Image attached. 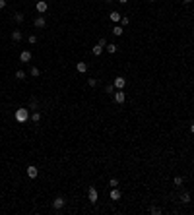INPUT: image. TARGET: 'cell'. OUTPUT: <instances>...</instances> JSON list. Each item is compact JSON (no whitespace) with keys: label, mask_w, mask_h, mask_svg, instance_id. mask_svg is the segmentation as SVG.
I'll return each instance as SVG.
<instances>
[{"label":"cell","mask_w":194,"mask_h":215,"mask_svg":"<svg viewBox=\"0 0 194 215\" xmlns=\"http://www.w3.org/2000/svg\"><path fill=\"white\" fill-rule=\"evenodd\" d=\"M103 49H105V47H101V45L97 43L95 47L91 49V52H93V54H95V56H101V54H103Z\"/></svg>","instance_id":"9a60e30c"},{"label":"cell","mask_w":194,"mask_h":215,"mask_svg":"<svg viewBox=\"0 0 194 215\" xmlns=\"http://www.w3.org/2000/svg\"><path fill=\"white\" fill-rule=\"evenodd\" d=\"M88 84H89V87H97V80H95V78H89Z\"/></svg>","instance_id":"cb8c5ba5"},{"label":"cell","mask_w":194,"mask_h":215,"mask_svg":"<svg viewBox=\"0 0 194 215\" xmlns=\"http://www.w3.org/2000/svg\"><path fill=\"white\" fill-rule=\"evenodd\" d=\"M121 25H122V27L128 25V16H122V18H121Z\"/></svg>","instance_id":"d4e9b609"},{"label":"cell","mask_w":194,"mask_h":215,"mask_svg":"<svg viewBox=\"0 0 194 215\" xmlns=\"http://www.w3.org/2000/svg\"><path fill=\"white\" fill-rule=\"evenodd\" d=\"M33 25H35L37 29H43V27L47 25V19H45L43 16H35V19H33Z\"/></svg>","instance_id":"5b68a950"},{"label":"cell","mask_w":194,"mask_h":215,"mask_svg":"<svg viewBox=\"0 0 194 215\" xmlns=\"http://www.w3.org/2000/svg\"><path fill=\"white\" fill-rule=\"evenodd\" d=\"M2 8H6V0H0V10Z\"/></svg>","instance_id":"f546056e"},{"label":"cell","mask_w":194,"mask_h":215,"mask_svg":"<svg viewBox=\"0 0 194 215\" xmlns=\"http://www.w3.org/2000/svg\"><path fill=\"white\" fill-rule=\"evenodd\" d=\"M29 74H31V76H33V78H39V74H41V70H39V68H37V66H33V68L29 70Z\"/></svg>","instance_id":"d6986e66"},{"label":"cell","mask_w":194,"mask_h":215,"mask_svg":"<svg viewBox=\"0 0 194 215\" xmlns=\"http://www.w3.org/2000/svg\"><path fill=\"white\" fill-rule=\"evenodd\" d=\"M105 2H107V4H113V0H105Z\"/></svg>","instance_id":"836d02e7"},{"label":"cell","mask_w":194,"mask_h":215,"mask_svg":"<svg viewBox=\"0 0 194 215\" xmlns=\"http://www.w3.org/2000/svg\"><path fill=\"white\" fill-rule=\"evenodd\" d=\"M29 118H31V122H33V124H39V122H41V113H39V110H33Z\"/></svg>","instance_id":"7c38bea8"},{"label":"cell","mask_w":194,"mask_h":215,"mask_svg":"<svg viewBox=\"0 0 194 215\" xmlns=\"http://www.w3.org/2000/svg\"><path fill=\"white\" fill-rule=\"evenodd\" d=\"M105 91H107V93H111V95H113V85H107V87H105Z\"/></svg>","instance_id":"f1b7e54d"},{"label":"cell","mask_w":194,"mask_h":215,"mask_svg":"<svg viewBox=\"0 0 194 215\" xmlns=\"http://www.w3.org/2000/svg\"><path fill=\"white\" fill-rule=\"evenodd\" d=\"M14 19H16L18 23H22V22H23V14H19V12H18V14H14Z\"/></svg>","instance_id":"7402d4cb"},{"label":"cell","mask_w":194,"mask_h":215,"mask_svg":"<svg viewBox=\"0 0 194 215\" xmlns=\"http://www.w3.org/2000/svg\"><path fill=\"white\" fill-rule=\"evenodd\" d=\"M121 196H122V194H121V190H118V188H111L109 198H111L113 202H118V200H121Z\"/></svg>","instance_id":"ba28073f"},{"label":"cell","mask_w":194,"mask_h":215,"mask_svg":"<svg viewBox=\"0 0 194 215\" xmlns=\"http://www.w3.org/2000/svg\"><path fill=\"white\" fill-rule=\"evenodd\" d=\"M29 116H31V114H29V109H18V110L14 113V118H16L19 124L27 122V120H29Z\"/></svg>","instance_id":"6da1fadb"},{"label":"cell","mask_w":194,"mask_h":215,"mask_svg":"<svg viewBox=\"0 0 194 215\" xmlns=\"http://www.w3.org/2000/svg\"><path fill=\"white\" fill-rule=\"evenodd\" d=\"M117 45H115V43H107V47H105V51L107 52H109V54H115V52H117Z\"/></svg>","instance_id":"5bb4252c"},{"label":"cell","mask_w":194,"mask_h":215,"mask_svg":"<svg viewBox=\"0 0 194 215\" xmlns=\"http://www.w3.org/2000/svg\"><path fill=\"white\" fill-rule=\"evenodd\" d=\"M64 204H66V200H64L62 196H56L55 200H52V208H55V209H62Z\"/></svg>","instance_id":"8992f818"},{"label":"cell","mask_w":194,"mask_h":215,"mask_svg":"<svg viewBox=\"0 0 194 215\" xmlns=\"http://www.w3.org/2000/svg\"><path fill=\"white\" fill-rule=\"evenodd\" d=\"M181 202H183V204H188V202H190V194L183 192V194H181Z\"/></svg>","instance_id":"ac0fdd59"},{"label":"cell","mask_w":194,"mask_h":215,"mask_svg":"<svg viewBox=\"0 0 194 215\" xmlns=\"http://www.w3.org/2000/svg\"><path fill=\"white\" fill-rule=\"evenodd\" d=\"M97 188L95 186H89V190H88V200L91 202V204H97Z\"/></svg>","instance_id":"3957f363"},{"label":"cell","mask_w":194,"mask_h":215,"mask_svg":"<svg viewBox=\"0 0 194 215\" xmlns=\"http://www.w3.org/2000/svg\"><path fill=\"white\" fill-rule=\"evenodd\" d=\"M113 85H115L117 89H124V85H126V78H121V76L115 78V80H113Z\"/></svg>","instance_id":"52a82bcc"},{"label":"cell","mask_w":194,"mask_h":215,"mask_svg":"<svg viewBox=\"0 0 194 215\" xmlns=\"http://www.w3.org/2000/svg\"><path fill=\"white\" fill-rule=\"evenodd\" d=\"M183 182H184L183 176H175V178H173V184L175 186H183Z\"/></svg>","instance_id":"ffe728a7"},{"label":"cell","mask_w":194,"mask_h":215,"mask_svg":"<svg viewBox=\"0 0 194 215\" xmlns=\"http://www.w3.org/2000/svg\"><path fill=\"white\" fill-rule=\"evenodd\" d=\"M22 37H23V35H22V31H19V29H18V31H12V41H16V43H18V41H22Z\"/></svg>","instance_id":"e0dca14e"},{"label":"cell","mask_w":194,"mask_h":215,"mask_svg":"<svg viewBox=\"0 0 194 215\" xmlns=\"http://www.w3.org/2000/svg\"><path fill=\"white\" fill-rule=\"evenodd\" d=\"M113 99H115V103L122 105V103L126 101V93L122 91V89H118V91H115V93H113Z\"/></svg>","instance_id":"7a4b0ae2"},{"label":"cell","mask_w":194,"mask_h":215,"mask_svg":"<svg viewBox=\"0 0 194 215\" xmlns=\"http://www.w3.org/2000/svg\"><path fill=\"white\" fill-rule=\"evenodd\" d=\"M148 2H155V0H148Z\"/></svg>","instance_id":"e575fe53"},{"label":"cell","mask_w":194,"mask_h":215,"mask_svg":"<svg viewBox=\"0 0 194 215\" xmlns=\"http://www.w3.org/2000/svg\"><path fill=\"white\" fill-rule=\"evenodd\" d=\"M76 70H78L80 74H85V72H88V64H85V62H78V64H76Z\"/></svg>","instance_id":"4fadbf2b"},{"label":"cell","mask_w":194,"mask_h":215,"mask_svg":"<svg viewBox=\"0 0 194 215\" xmlns=\"http://www.w3.org/2000/svg\"><path fill=\"white\" fill-rule=\"evenodd\" d=\"M117 2H118V4H126V2H128V0H117Z\"/></svg>","instance_id":"1f68e13d"},{"label":"cell","mask_w":194,"mask_h":215,"mask_svg":"<svg viewBox=\"0 0 194 215\" xmlns=\"http://www.w3.org/2000/svg\"><path fill=\"white\" fill-rule=\"evenodd\" d=\"M97 43H99V45H101V47H107V39H105V37H101V39H99V41H97Z\"/></svg>","instance_id":"83f0119b"},{"label":"cell","mask_w":194,"mask_h":215,"mask_svg":"<svg viewBox=\"0 0 194 215\" xmlns=\"http://www.w3.org/2000/svg\"><path fill=\"white\" fill-rule=\"evenodd\" d=\"M183 2H184V4H190V2H192V0H183Z\"/></svg>","instance_id":"d6a6232c"},{"label":"cell","mask_w":194,"mask_h":215,"mask_svg":"<svg viewBox=\"0 0 194 215\" xmlns=\"http://www.w3.org/2000/svg\"><path fill=\"white\" fill-rule=\"evenodd\" d=\"M150 213L151 215H159V213H161V209H159V208H150Z\"/></svg>","instance_id":"484cf974"},{"label":"cell","mask_w":194,"mask_h":215,"mask_svg":"<svg viewBox=\"0 0 194 215\" xmlns=\"http://www.w3.org/2000/svg\"><path fill=\"white\" fill-rule=\"evenodd\" d=\"M27 41H29L31 45H35V43H37V37H35V35H29V37H27Z\"/></svg>","instance_id":"4316f807"},{"label":"cell","mask_w":194,"mask_h":215,"mask_svg":"<svg viewBox=\"0 0 194 215\" xmlns=\"http://www.w3.org/2000/svg\"><path fill=\"white\" fill-rule=\"evenodd\" d=\"M109 18H111V22H113V23H118V22H121V18H122V14H121V12H117V10H113L109 14Z\"/></svg>","instance_id":"30bf717a"},{"label":"cell","mask_w":194,"mask_h":215,"mask_svg":"<svg viewBox=\"0 0 194 215\" xmlns=\"http://www.w3.org/2000/svg\"><path fill=\"white\" fill-rule=\"evenodd\" d=\"M16 78H18V80H25V72H23V70H18V72H16Z\"/></svg>","instance_id":"44dd1931"},{"label":"cell","mask_w":194,"mask_h":215,"mask_svg":"<svg viewBox=\"0 0 194 215\" xmlns=\"http://www.w3.org/2000/svg\"><path fill=\"white\" fill-rule=\"evenodd\" d=\"M27 176H29V178H37V176H39V169H37L35 165H29V167H27Z\"/></svg>","instance_id":"9c48e42d"},{"label":"cell","mask_w":194,"mask_h":215,"mask_svg":"<svg viewBox=\"0 0 194 215\" xmlns=\"http://www.w3.org/2000/svg\"><path fill=\"white\" fill-rule=\"evenodd\" d=\"M35 10L39 12V14H45V12L49 10V4L45 2V0H37L35 2Z\"/></svg>","instance_id":"277c9868"},{"label":"cell","mask_w":194,"mask_h":215,"mask_svg":"<svg viewBox=\"0 0 194 215\" xmlns=\"http://www.w3.org/2000/svg\"><path fill=\"white\" fill-rule=\"evenodd\" d=\"M109 186H111V188H117V186H118V178H111L109 180Z\"/></svg>","instance_id":"603a6c76"},{"label":"cell","mask_w":194,"mask_h":215,"mask_svg":"<svg viewBox=\"0 0 194 215\" xmlns=\"http://www.w3.org/2000/svg\"><path fill=\"white\" fill-rule=\"evenodd\" d=\"M19 60H22V62H29L31 60V52L29 51H22V52H19Z\"/></svg>","instance_id":"8fae6325"},{"label":"cell","mask_w":194,"mask_h":215,"mask_svg":"<svg viewBox=\"0 0 194 215\" xmlns=\"http://www.w3.org/2000/svg\"><path fill=\"white\" fill-rule=\"evenodd\" d=\"M122 33H124V27H122V25H115V27H113V35L121 37Z\"/></svg>","instance_id":"2e32d148"},{"label":"cell","mask_w":194,"mask_h":215,"mask_svg":"<svg viewBox=\"0 0 194 215\" xmlns=\"http://www.w3.org/2000/svg\"><path fill=\"white\" fill-rule=\"evenodd\" d=\"M190 134H194V122H190Z\"/></svg>","instance_id":"4dcf8cb0"}]
</instances>
